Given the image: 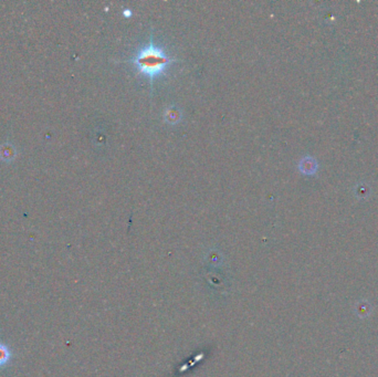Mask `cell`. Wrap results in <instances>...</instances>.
I'll return each instance as SVG.
<instances>
[{"label": "cell", "instance_id": "cell-1", "mask_svg": "<svg viewBox=\"0 0 378 377\" xmlns=\"http://www.w3.org/2000/svg\"><path fill=\"white\" fill-rule=\"evenodd\" d=\"M175 61V59L171 58L166 53L164 48L154 42L152 32L150 43L146 47L141 48L131 59H127L124 62L133 64L137 70V73L150 79L151 93H153L155 79L164 76Z\"/></svg>", "mask_w": 378, "mask_h": 377}, {"label": "cell", "instance_id": "cell-2", "mask_svg": "<svg viewBox=\"0 0 378 377\" xmlns=\"http://www.w3.org/2000/svg\"><path fill=\"white\" fill-rule=\"evenodd\" d=\"M16 155H17V151L12 144H10V143H4V144L0 145V159H1V161H4V162L13 161Z\"/></svg>", "mask_w": 378, "mask_h": 377}, {"label": "cell", "instance_id": "cell-3", "mask_svg": "<svg viewBox=\"0 0 378 377\" xmlns=\"http://www.w3.org/2000/svg\"><path fill=\"white\" fill-rule=\"evenodd\" d=\"M12 358V352L10 346L2 341H0V369H4L10 363Z\"/></svg>", "mask_w": 378, "mask_h": 377}, {"label": "cell", "instance_id": "cell-4", "mask_svg": "<svg viewBox=\"0 0 378 377\" xmlns=\"http://www.w3.org/2000/svg\"><path fill=\"white\" fill-rule=\"evenodd\" d=\"M165 119L168 123L176 124L182 120V112L174 106H171L165 112Z\"/></svg>", "mask_w": 378, "mask_h": 377}, {"label": "cell", "instance_id": "cell-5", "mask_svg": "<svg viewBox=\"0 0 378 377\" xmlns=\"http://www.w3.org/2000/svg\"><path fill=\"white\" fill-rule=\"evenodd\" d=\"M300 170L302 171L304 174H313L316 171V164L315 161L312 159H304L302 160L300 164Z\"/></svg>", "mask_w": 378, "mask_h": 377}, {"label": "cell", "instance_id": "cell-6", "mask_svg": "<svg viewBox=\"0 0 378 377\" xmlns=\"http://www.w3.org/2000/svg\"><path fill=\"white\" fill-rule=\"evenodd\" d=\"M131 14H132V12L130 11V10H124V16L125 17L129 18V17H131Z\"/></svg>", "mask_w": 378, "mask_h": 377}]
</instances>
